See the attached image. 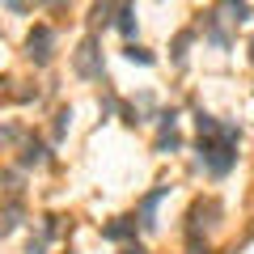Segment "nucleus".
I'll return each instance as SVG.
<instances>
[{"label": "nucleus", "mask_w": 254, "mask_h": 254, "mask_svg": "<svg viewBox=\"0 0 254 254\" xmlns=\"http://www.w3.org/2000/svg\"><path fill=\"white\" fill-rule=\"evenodd\" d=\"M47 4H64V0H47Z\"/></svg>", "instance_id": "obj_16"}, {"label": "nucleus", "mask_w": 254, "mask_h": 254, "mask_svg": "<svg viewBox=\"0 0 254 254\" xmlns=\"http://www.w3.org/2000/svg\"><path fill=\"white\" fill-rule=\"evenodd\" d=\"M123 55H127L131 64H144V68H148V64H157V55H153V51H144V47H136V43H127V47H123Z\"/></svg>", "instance_id": "obj_10"}, {"label": "nucleus", "mask_w": 254, "mask_h": 254, "mask_svg": "<svg viewBox=\"0 0 254 254\" xmlns=\"http://www.w3.org/2000/svg\"><path fill=\"white\" fill-rule=\"evenodd\" d=\"M102 237H106V242H131V237H136V216H119V220H110V225H102Z\"/></svg>", "instance_id": "obj_5"}, {"label": "nucleus", "mask_w": 254, "mask_h": 254, "mask_svg": "<svg viewBox=\"0 0 254 254\" xmlns=\"http://www.w3.org/2000/svg\"><path fill=\"white\" fill-rule=\"evenodd\" d=\"M76 76H85V81H98L102 76V51H98V34H89L81 43V51H76Z\"/></svg>", "instance_id": "obj_3"}, {"label": "nucleus", "mask_w": 254, "mask_h": 254, "mask_svg": "<svg viewBox=\"0 0 254 254\" xmlns=\"http://www.w3.org/2000/svg\"><path fill=\"white\" fill-rule=\"evenodd\" d=\"M47 153H51L47 144H38V140H30V144H26V153H21V165H47V161H51Z\"/></svg>", "instance_id": "obj_7"}, {"label": "nucleus", "mask_w": 254, "mask_h": 254, "mask_svg": "<svg viewBox=\"0 0 254 254\" xmlns=\"http://www.w3.org/2000/svg\"><path fill=\"white\" fill-rule=\"evenodd\" d=\"M0 4H4L9 13H30L34 9V0H0Z\"/></svg>", "instance_id": "obj_13"}, {"label": "nucleus", "mask_w": 254, "mask_h": 254, "mask_svg": "<svg viewBox=\"0 0 254 254\" xmlns=\"http://www.w3.org/2000/svg\"><path fill=\"white\" fill-rule=\"evenodd\" d=\"M26 55L43 68V64H51V55H55V30L51 26H34L30 30V38H26Z\"/></svg>", "instance_id": "obj_2"}, {"label": "nucleus", "mask_w": 254, "mask_h": 254, "mask_svg": "<svg viewBox=\"0 0 254 254\" xmlns=\"http://www.w3.org/2000/svg\"><path fill=\"white\" fill-rule=\"evenodd\" d=\"M208 38H212L216 47H229V34H225V30L216 26V17H208Z\"/></svg>", "instance_id": "obj_11"}, {"label": "nucleus", "mask_w": 254, "mask_h": 254, "mask_svg": "<svg viewBox=\"0 0 254 254\" xmlns=\"http://www.w3.org/2000/svg\"><path fill=\"white\" fill-rule=\"evenodd\" d=\"M47 242H51V237H47V233H38V237H30V246H26V254H43V250H47Z\"/></svg>", "instance_id": "obj_14"}, {"label": "nucleus", "mask_w": 254, "mask_h": 254, "mask_svg": "<svg viewBox=\"0 0 254 254\" xmlns=\"http://www.w3.org/2000/svg\"><path fill=\"white\" fill-rule=\"evenodd\" d=\"M237 140H242V127H233V123H220L216 131L199 136V161L212 178H225L237 165Z\"/></svg>", "instance_id": "obj_1"}, {"label": "nucleus", "mask_w": 254, "mask_h": 254, "mask_svg": "<svg viewBox=\"0 0 254 254\" xmlns=\"http://www.w3.org/2000/svg\"><path fill=\"white\" fill-rule=\"evenodd\" d=\"M165 195H170V187H157V190H148L144 199H140V229H148V233L157 229V203H161Z\"/></svg>", "instance_id": "obj_4"}, {"label": "nucleus", "mask_w": 254, "mask_h": 254, "mask_svg": "<svg viewBox=\"0 0 254 254\" xmlns=\"http://www.w3.org/2000/svg\"><path fill=\"white\" fill-rule=\"evenodd\" d=\"M21 212H26V208H21V199H9V208L0 212V237H4V233H13V229L21 225Z\"/></svg>", "instance_id": "obj_6"}, {"label": "nucleus", "mask_w": 254, "mask_h": 254, "mask_svg": "<svg viewBox=\"0 0 254 254\" xmlns=\"http://www.w3.org/2000/svg\"><path fill=\"white\" fill-rule=\"evenodd\" d=\"M190 38H195V30H182V34L174 38V64H178V68L187 64V47H190Z\"/></svg>", "instance_id": "obj_9"}, {"label": "nucleus", "mask_w": 254, "mask_h": 254, "mask_svg": "<svg viewBox=\"0 0 254 254\" xmlns=\"http://www.w3.org/2000/svg\"><path fill=\"white\" fill-rule=\"evenodd\" d=\"M110 9H115V0H98V4H93V17H89V26H93V30H106L110 21H115V17H110Z\"/></svg>", "instance_id": "obj_8"}, {"label": "nucleus", "mask_w": 254, "mask_h": 254, "mask_svg": "<svg viewBox=\"0 0 254 254\" xmlns=\"http://www.w3.org/2000/svg\"><path fill=\"white\" fill-rule=\"evenodd\" d=\"M68 123H72V106H68V110H60V115H55V140H60L64 131H68Z\"/></svg>", "instance_id": "obj_12"}, {"label": "nucleus", "mask_w": 254, "mask_h": 254, "mask_svg": "<svg viewBox=\"0 0 254 254\" xmlns=\"http://www.w3.org/2000/svg\"><path fill=\"white\" fill-rule=\"evenodd\" d=\"M123 254H144V246H127V250Z\"/></svg>", "instance_id": "obj_15"}]
</instances>
